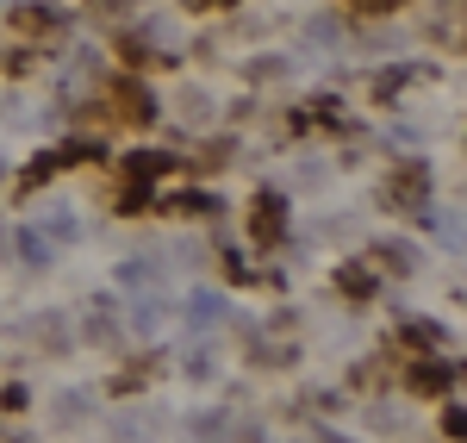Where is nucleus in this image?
I'll return each instance as SVG.
<instances>
[{
  "instance_id": "1",
  "label": "nucleus",
  "mask_w": 467,
  "mask_h": 443,
  "mask_svg": "<svg viewBox=\"0 0 467 443\" xmlns=\"http://www.w3.org/2000/svg\"><path fill=\"white\" fill-rule=\"evenodd\" d=\"M387 200L393 206H431V163L424 156H399V169L387 175Z\"/></svg>"
},
{
  "instance_id": "2",
  "label": "nucleus",
  "mask_w": 467,
  "mask_h": 443,
  "mask_svg": "<svg viewBox=\"0 0 467 443\" xmlns=\"http://www.w3.org/2000/svg\"><path fill=\"white\" fill-rule=\"evenodd\" d=\"M281 231H287V200L281 194H262L250 206V237L255 244H281Z\"/></svg>"
},
{
  "instance_id": "3",
  "label": "nucleus",
  "mask_w": 467,
  "mask_h": 443,
  "mask_svg": "<svg viewBox=\"0 0 467 443\" xmlns=\"http://www.w3.org/2000/svg\"><path fill=\"white\" fill-rule=\"evenodd\" d=\"M6 19H13V32H63V26H69V13H63V6H50V0H26V6H19V13H6Z\"/></svg>"
},
{
  "instance_id": "4",
  "label": "nucleus",
  "mask_w": 467,
  "mask_h": 443,
  "mask_svg": "<svg viewBox=\"0 0 467 443\" xmlns=\"http://www.w3.org/2000/svg\"><path fill=\"white\" fill-rule=\"evenodd\" d=\"M169 213H181V219H213V213H224V200L218 194H206V187H181V194H169L162 200Z\"/></svg>"
},
{
  "instance_id": "5",
  "label": "nucleus",
  "mask_w": 467,
  "mask_h": 443,
  "mask_svg": "<svg viewBox=\"0 0 467 443\" xmlns=\"http://www.w3.org/2000/svg\"><path fill=\"white\" fill-rule=\"evenodd\" d=\"M112 94H119V112H125L131 125H150V119L162 112V107H156V94H150V88H138V81H119Z\"/></svg>"
},
{
  "instance_id": "6",
  "label": "nucleus",
  "mask_w": 467,
  "mask_h": 443,
  "mask_svg": "<svg viewBox=\"0 0 467 443\" xmlns=\"http://www.w3.org/2000/svg\"><path fill=\"white\" fill-rule=\"evenodd\" d=\"M175 163L181 156H169V150H131V156H125V175H131V182H156V175H169Z\"/></svg>"
},
{
  "instance_id": "7",
  "label": "nucleus",
  "mask_w": 467,
  "mask_h": 443,
  "mask_svg": "<svg viewBox=\"0 0 467 443\" xmlns=\"http://www.w3.org/2000/svg\"><path fill=\"white\" fill-rule=\"evenodd\" d=\"M449 381H455L449 363H418V369H411V387H418V394H442Z\"/></svg>"
},
{
  "instance_id": "8",
  "label": "nucleus",
  "mask_w": 467,
  "mask_h": 443,
  "mask_svg": "<svg viewBox=\"0 0 467 443\" xmlns=\"http://www.w3.org/2000/svg\"><path fill=\"white\" fill-rule=\"evenodd\" d=\"M337 288H349V294H356V300H368V294H374V275H368L361 262H349V269L337 275Z\"/></svg>"
},
{
  "instance_id": "9",
  "label": "nucleus",
  "mask_w": 467,
  "mask_h": 443,
  "mask_svg": "<svg viewBox=\"0 0 467 443\" xmlns=\"http://www.w3.org/2000/svg\"><path fill=\"white\" fill-rule=\"evenodd\" d=\"M218 312H224V300H218V294H200V300H187V319H193V325H213Z\"/></svg>"
},
{
  "instance_id": "10",
  "label": "nucleus",
  "mask_w": 467,
  "mask_h": 443,
  "mask_svg": "<svg viewBox=\"0 0 467 443\" xmlns=\"http://www.w3.org/2000/svg\"><path fill=\"white\" fill-rule=\"evenodd\" d=\"M19 257L32 262V269H37V262H50V237H37V231H19Z\"/></svg>"
},
{
  "instance_id": "11",
  "label": "nucleus",
  "mask_w": 467,
  "mask_h": 443,
  "mask_svg": "<svg viewBox=\"0 0 467 443\" xmlns=\"http://www.w3.org/2000/svg\"><path fill=\"white\" fill-rule=\"evenodd\" d=\"M349 6H361V13H393L399 0H349Z\"/></svg>"
}]
</instances>
